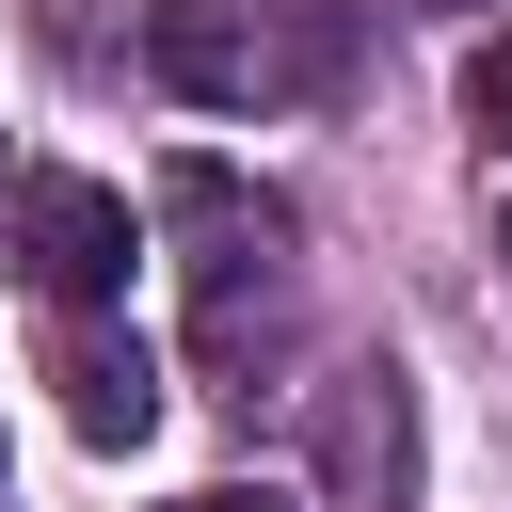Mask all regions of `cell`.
<instances>
[{
	"label": "cell",
	"mask_w": 512,
	"mask_h": 512,
	"mask_svg": "<svg viewBox=\"0 0 512 512\" xmlns=\"http://www.w3.org/2000/svg\"><path fill=\"white\" fill-rule=\"evenodd\" d=\"M144 64H160L192 112H256V96H288V80H336V32L288 48L272 0H160V16H144Z\"/></svg>",
	"instance_id": "obj_1"
},
{
	"label": "cell",
	"mask_w": 512,
	"mask_h": 512,
	"mask_svg": "<svg viewBox=\"0 0 512 512\" xmlns=\"http://www.w3.org/2000/svg\"><path fill=\"white\" fill-rule=\"evenodd\" d=\"M16 272L48 288V304H112L128 288V256H144V224H128V192L112 176H16Z\"/></svg>",
	"instance_id": "obj_2"
},
{
	"label": "cell",
	"mask_w": 512,
	"mask_h": 512,
	"mask_svg": "<svg viewBox=\"0 0 512 512\" xmlns=\"http://www.w3.org/2000/svg\"><path fill=\"white\" fill-rule=\"evenodd\" d=\"M48 384H64V432H80V448H144V432H160V352L112 336V320H64Z\"/></svg>",
	"instance_id": "obj_3"
},
{
	"label": "cell",
	"mask_w": 512,
	"mask_h": 512,
	"mask_svg": "<svg viewBox=\"0 0 512 512\" xmlns=\"http://www.w3.org/2000/svg\"><path fill=\"white\" fill-rule=\"evenodd\" d=\"M352 400H336V480L368 496V512H400V480H416V432H400V368H336Z\"/></svg>",
	"instance_id": "obj_4"
},
{
	"label": "cell",
	"mask_w": 512,
	"mask_h": 512,
	"mask_svg": "<svg viewBox=\"0 0 512 512\" xmlns=\"http://www.w3.org/2000/svg\"><path fill=\"white\" fill-rule=\"evenodd\" d=\"M464 128H480V144H496V160H512V32H496V48H480V64H464Z\"/></svg>",
	"instance_id": "obj_5"
},
{
	"label": "cell",
	"mask_w": 512,
	"mask_h": 512,
	"mask_svg": "<svg viewBox=\"0 0 512 512\" xmlns=\"http://www.w3.org/2000/svg\"><path fill=\"white\" fill-rule=\"evenodd\" d=\"M160 512H288L272 480H208V496H160Z\"/></svg>",
	"instance_id": "obj_6"
},
{
	"label": "cell",
	"mask_w": 512,
	"mask_h": 512,
	"mask_svg": "<svg viewBox=\"0 0 512 512\" xmlns=\"http://www.w3.org/2000/svg\"><path fill=\"white\" fill-rule=\"evenodd\" d=\"M416 16H480V0H416Z\"/></svg>",
	"instance_id": "obj_7"
},
{
	"label": "cell",
	"mask_w": 512,
	"mask_h": 512,
	"mask_svg": "<svg viewBox=\"0 0 512 512\" xmlns=\"http://www.w3.org/2000/svg\"><path fill=\"white\" fill-rule=\"evenodd\" d=\"M496 256H512V208H496Z\"/></svg>",
	"instance_id": "obj_8"
}]
</instances>
